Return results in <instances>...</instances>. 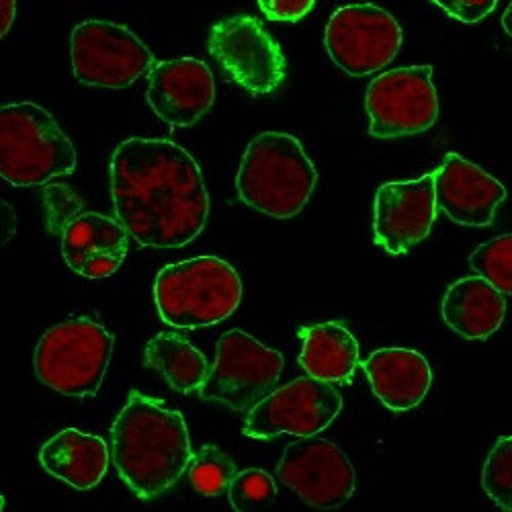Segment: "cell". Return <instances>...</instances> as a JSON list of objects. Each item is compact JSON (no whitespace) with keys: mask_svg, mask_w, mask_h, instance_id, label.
Returning a JSON list of instances; mask_svg holds the SVG:
<instances>
[{"mask_svg":"<svg viewBox=\"0 0 512 512\" xmlns=\"http://www.w3.org/2000/svg\"><path fill=\"white\" fill-rule=\"evenodd\" d=\"M117 220L144 248H183L205 228L209 193L197 160L158 138L121 142L109 162Z\"/></svg>","mask_w":512,"mask_h":512,"instance_id":"obj_1","label":"cell"},{"mask_svg":"<svg viewBox=\"0 0 512 512\" xmlns=\"http://www.w3.org/2000/svg\"><path fill=\"white\" fill-rule=\"evenodd\" d=\"M111 461L138 498L173 488L193 459L185 416L162 400L130 392L111 426Z\"/></svg>","mask_w":512,"mask_h":512,"instance_id":"obj_2","label":"cell"},{"mask_svg":"<svg viewBox=\"0 0 512 512\" xmlns=\"http://www.w3.org/2000/svg\"><path fill=\"white\" fill-rule=\"evenodd\" d=\"M318 183V170L302 142L285 132H263L246 146L236 191L244 205L273 220L300 213Z\"/></svg>","mask_w":512,"mask_h":512,"instance_id":"obj_3","label":"cell"},{"mask_svg":"<svg viewBox=\"0 0 512 512\" xmlns=\"http://www.w3.org/2000/svg\"><path fill=\"white\" fill-rule=\"evenodd\" d=\"M154 302L164 324L183 330L209 328L230 318L242 302L238 271L218 256L170 263L158 271Z\"/></svg>","mask_w":512,"mask_h":512,"instance_id":"obj_4","label":"cell"},{"mask_svg":"<svg viewBox=\"0 0 512 512\" xmlns=\"http://www.w3.org/2000/svg\"><path fill=\"white\" fill-rule=\"evenodd\" d=\"M76 150L56 117L23 101L0 109V177L15 187L48 185L72 175Z\"/></svg>","mask_w":512,"mask_h":512,"instance_id":"obj_5","label":"cell"},{"mask_svg":"<svg viewBox=\"0 0 512 512\" xmlns=\"http://www.w3.org/2000/svg\"><path fill=\"white\" fill-rule=\"evenodd\" d=\"M115 338L99 322L76 316L50 328L35 347L37 379L68 398H89L101 388Z\"/></svg>","mask_w":512,"mask_h":512,"instance_id":"obj_6","label":"cell"},{"mask_svg":"<svg viewBox=\"0 0 512 512\" xmlns=\"http://www.w3.org/2000/svg\"><path fill=\"white\" fill-rule=\"evenodd\" d=\"M283 367L279 351L265 347L244 330H228L218 340L216 361L197 396L207 402H222L236 412H250L269 396Z\"/></svg>","mask_w":512,"mask_h":512,"instance_id":"obj_7","label":"cell"},{"mask_svg":"<svg viewBox=\"0 0 512 512\" xmlns=\"http://www.w3.org/2000/svg\"><path fill=\"white\" fill-rule=\"evenodd\" d=\"M72 72L80 84L125 89L156 64L144 41L125 25L89 19L70 35Z\"/></svg>","mask_w":512,"mask_h":512,"instance_id":"obj_8","label":"cell"},{"mask_svg":"<svg viewBox=\"0 0 512 512\" xmlns=\"http://www.w3.org/2000/svg\"><path fill=\"white\" fill-rule=\"evenodd\" d=\"M369 134L379 140L429 132L439 117L433 66H406L379 74L365 93Z\"/></svg>","mask_w":512,"mask_h":512,"instance_id":"obj_9","label":"cell"},{"mask_svg":"<svg viewBox=\"0 0 512 512\" xmlns=\"http://www.w3.org/2000/svg\"><path fill=\"white\" fill-rule=\"evenodd\" d=\"M207 50L226 76L252 95H269L285 80L287 62L281 46L250 15L226 17L213 25Z\"/></svg>","mask_w":512,"mask_h":512,"instance_id":"obj_10","label":"cell"},{"mask_svg":"<svg viewBox=\"0 0 512 512\" xmlns=\"http://www.w3.org/2000/svg\"><path fill=\"white\" fill-rule=\"evenodd\" d=\"M402 41L404 33L396 17L371 3L336 9L324 31L330 60L351 76H367L390 66Z\"/></svg>","mask_w":512,"mask_h":512,"instance_id":"obj_11","label":"cell"},{"mask_svg":"<svg viewBox=\"0 0 512 512\" xmlns=\"http://www.w3.org/2000/svg\"><path fill=\"white\" fill-rule=\"evenodd\" d=\"M343 410V396L330 381L300 377L275 390L256 404L242 433L250 439H275L279 435L316 437L326 431Z\"/></svg>","mask_w":512,"mask_h":512,"instance_id":"obj_12","label":"cell"},{"mask_svg":"<svg viewBox=\"0 0 512 512\" xmlns=\"http://www.w3.org/2000/svg\"><path fill=\"white\" fill-rule=\"evenodd\" d=\"M279 480L318 510H336L355 494V467L338 445L297 437L289 443L277 465Z\"/></svg>","mask_w":512,"mask_h":512,"instance_id":"obj_13","label":"cell"},{"mask_svg":"<svg viewBox=\"0 0 512 512\" xmlns=\"http://www.w3.org/2000/svg\"><path fill=\"white\" fill-rule=\"evenodd\" d=\"M435 173L416 181L383 183L373 203L375 244L390 254H404L431 234L437 220Z\"/></svg>","mask_w":512,"mask_h":512,"instance_id":"obj_14","label":"cell"},{"mask_svg":"<svg viewBox=\"0 0 512 512\" xmlns=\"http://www.w3.org/2000/svg\"><path fill=\"white\" fill-rule=\"evenodd\" d=\"M146 99L164 123L191 127L216 103V78L197 58L156 62L148 72Z\"/></svg>","mask_w":512,"mask_h":512,"instance_id":"obj_15","label":"cell"},{"mask_svg":"<svg viewBox=\"0 0 512 512\" xmlns=\"http://www.w3.org/2000/svg\"><path fill=\"white\" fill-rule=\"evenodd\" d=\"M437 207L467 228L490 226L506 199L504 185L478 164L459 154H447L435 170Z\"/></svg>","mask_w":512,"mask_h":512,"instance_id":"obj_16","label":"cell"},{"mask_svg":"<svg viewBox=\"0 0 512 512\" xmlns=\"http://www.w3.org/2000/svg\"><path fill=\"white\" fill-rule=\"evenodd\" d=\"M130 232L99 211H80L62 230L66 265L84 279H107L123 265Z\"/></svg>","mask_w":512,"mask_h":512,"instance_id":"obj_17","label":"cell"},{"mask_svg":"<svg viewBox=\"0 0 512 512\" xmlns=\"http://www.w3.org/2000/svg\"><path fill=\"white\" fill-rule=\"evenodd\" d=\"M377 400L392 412L414 410L431 390V363L418 351L386 347L361 363Z\"/></svg>","mask_w":512,"mask_h":512,"instance_id":"obj_18","label":"cell"},{"mask_svg":"<svg viewBox=\"0 0 512 512\" xmlns=\"http://www.w3.org/2000/svg\"><path fill=\"white\" fill-rule=\"evenodd\" d=\"M111 449L97 437L74 426L60 431L39 449V463L50 476L74 490H93L105 478Z\"/></svg>","mask_w":512,"mask_h":512,"instance_id":"obj_19","label":"cell"},{"mask_svg":"<svg viewBox=\"0 0 512 512\" xmlns=\"http://www.w3.org/2000/svg\"><path fill=\"white\" fill-rule=\"evenodd\" d=\"M441 312L445 324L459 336L484 340L502 326L506 300L484 277H463L447 287Z\"/></svg>","mask_w":512,"mask_h":512,"instance_id":"obj_20","label":"cell"},{"mask_svg":"<svg viewBox=\"0 0 512 512\" xmlns=\"http://www.w3.org/2000/svg\"><path fill=\"white\" fill-rule=\"evenodd\" d=\"M300 365L310 377L349 383L359 365V343L353 332L338 322H322L300 328Z\"/></svg>","mask_w":512,"mask_h":512,"instance_id":"obj_21","label":"cell"},{"mask_svg":"<svg viewBox=\"0 0 512 512\" xmlns=\"http://www.w3.org/2000/svg\"><path fill=\"white\" fill-rule=\"evenodd\" d=\"M146 365L160 371L179 394H197L209 373L207 359L189 340L160 332L146 345Z\"/></svg>","mask_w":512,"mask_h":512,"instance_id":"obj_22","label":"cell"},{"mask_svg":"<svg viewBox=\"0 0 512 512\" xmlns=\"http://www.w3.org/2000/svg\"><path fill=\"white\" fill-rule=\"evenodd\" d=\"M189 482L203 496L228 494L230 482L236 476L234 461L216 445H203L189 463Z\"/></svg>","mask_w":512,"mask_h":512,"instance_id":"obj_23","label":"cell"},{"mask_svg":"<svg viewBox=\"0 0 512 512\" xmlns=\"http://www.w3.org/2000/svg\"><path fill=\"white\" fill-rule=\"evenodd\" d=\"M469 267L500 293L512 295V234L498 236L478 246L469 256Z\"/></svg>","mask_w":512,"mask_h":512,"instance_id":"obj_24","label":"cell"},{"mask_svg":"<svg viewBox=\"0 0 512 512\" xmlns=\"http://www.w3.org/2000/svg\"><path fill=\"white\" fill-rule=\"evenodd\" d=\"M482 488L502 510H512V435L500 437L486 457Z\"/></svg>","mask_w":512,"mask_h":512,"instance_id":"obj_25","label":"cell"},{"mask_svg":"<svg viewBox=\"0 0 512 512\" xmlns=\"http://www.w3.org/2000/svg\"><path fill=\"white\" fill-rule=\"evenodd\" d=\"M277 496L275 480L259 467H250L238 472L228 488L230 504L236 512H250L273 504Z\"/></svg>","mask_w":512,"mask_h":512,"instance_id":"obj_26","label":"cell"},{"mask_svg":"<svg viewBox=\"0 0 512 512\" xmlns=\"http://www.w3.org/2000/svg\"><path fill=\"white\" fill-rule=\"evenodd\" d=\"M451 19L461 23H480L498 5V0H431Z\"/></svg>","mask_w":512,"mask_h":512,"instance_id":"obj_27","label":"cell"},{"mask_svg":"<svg viewBox=\"0 0 512 512\" xmlns=\"http://www.w3.org/2000/svg\"><path fill=\"white\" fill-rule=\"evenodd\" d=\"M316 5V0H259V7L269 21L295 23L304 19Z\"/></svg>","mask_w":512,"mask_h":512,"instance_id":"obj_28","label":"cell"},{"mask_svg":"<svg viewBox=\"0 0 512 512\" xmlns=\"http://www.w3.org/2000/svg\"><path fill=\"white\" fill-rule=\"evenodd\" d=\"M15 15H17V0H0V35H3V39L11 31Z\"/></svg>","mask_w":512,"mask_h":512,"instance_id":"obj_29","label":"cell"},{"mask_svg":"<svg viewBox=\"0 0 512 512\" xmlns=\"http://www.w3.org/2000/svg\"><path fill=\"white\" fill-rule=\"evenodd\" d=\"M502 27H504V31L512 37V3L506 7V11H504V15H502Z\"/></svg>","mask_w":512,"mask_h":512,"instance_id":"obj_30","label":"cell"}]
</instances>
